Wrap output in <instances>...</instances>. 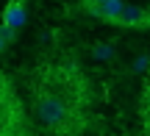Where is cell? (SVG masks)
I'll use <instances>...</instances> for the list:
<instances>
[{
    "instance_id": "obj_1",
    "label": "cell",
    "mask_w": 150,
    "mask_h": 136,
    "mask_svg": "<svg viewBox=\"0 0 150 136\" xmlns=\"http://www.w3.org/2000/svg\"><path fill=\"white\" fill-rule=\"evenodd\" d=\"M33 117H36L45 128H59V125L67 122L70 111H67L64 100H59V97H42L36 103V109H33Z\"/></svg>"
},
{
    "instance_id": "obj_2",
    "label": "cell",
    "mask_w": 150,
    "mask_h": 136,
    "mask_svg": "<svg viewBox=\"0 0 150 136\" xmlns=\"http://www.w3.org/2000/svg\"><path fill=\"white\" fill-rule=\"evenodd\" d=\"M28 22V6L22 3V0H11L8 6L3 8V25H8V28H22Z\"/></svg>"
},
{
    "instance_id": "obj_3",
    "label": "cell",
    "mask_w": 150,
    "mask_h": 136,
    "mask_svg": "<svg viewBox=\"0 0 150 136\" xmlns=\"http://www.w3.org/2000/svg\"><path fill=\"white\" fill-rule=\"evenodd\" d=\"M122 0H106V3H100V6H89V11L95 17H100V20H106V22H117L120 20V14H122Z\"/></svg>"
},
{
    "instance_id": "obj_4",
    "label": "cell",
    "mask_w": 150,
    "mask_h": 136,
    "mask_svg": "<svg viewBox=\"0 0 150 136\" xmlns=\"http://www.w3.org/2000/svg\"><path fill=\"white\" fill-rule=\"evenodd\" d=\"M120 25H128V28H134V25H142V22H150V17L145 14V8H139V6H128L125 3L122 6V14H120Z\"/></svg>"
},
{
    "instance_id": "obj_5",
    "label": "cell",
    "mask_w": 150,
    "mask_h": 136,
    "mask_svg": "<svg viewBox=\"0 0 150 136\" xmlns=\"http://www.w3.org/2000/svg\"><path fill=\"white\" fill-rule=\"evenodd\" d=\"M95 58H100V61H106V58H111V53H114V44H95Z\"/></svg>"
},
{
    "instance_id": "obj_6",
    "label": "cell",
    "mask_w": 150,
    "mask_h": 136,
    "mask_svg": "<svg viewBox=\"0 0 150 136\" xmlns=\"http://www.w3.org/2000/svg\"><path fill=\"white\" fill-rule=\"evenodd\" d=\"M14 36H17V31H14V28H8V25H0V42H3V44L14 42Z\"/></svg>"
},
{
    "instance_id": "obj_7",
    "label": "cell",
    "mask_w": 150,
    "mask_h": 136,
    "mask_svg": "<svg viewBox=\"0 0 150 136\" xmlns=\"http://www.w3.org/2000/svg\"><path fill=\"white\" fill-rule=\"evenodd\" d=\"M145 67H147V58H145V56L134 61V70H139V72H142V70H145Z\"/></svg>"
},
{
    "instance_id": "obj_8",
    "label": "cell",
    "mask_w": 150,
    "mask_h": 136,
    "mask_svg": "<svg viewBox=\"0 0 150 136\" xmlns=\"http://www.w3.org/2000/svg\"><path fill=\"white\" fill-rule=\"evenodd\" d=\"M89 6H100V3H106V0H86Z\"/></svg>"
},
{
    "instance_id": "obj_9",
    "label": "cell",
    "mask_w": 150,
    "mask_h": 136,
    "mask_svg": "<svg viewBox=\"0 0 150 136\" xmlns=\"http://www.w3.org/2000/svg\"><path fill=\"white\" fill-rule=\"evenodd\" d=\"M3 50H6V44H3V42H0V53H3Z\"/></svg>"
}]
</instances>
